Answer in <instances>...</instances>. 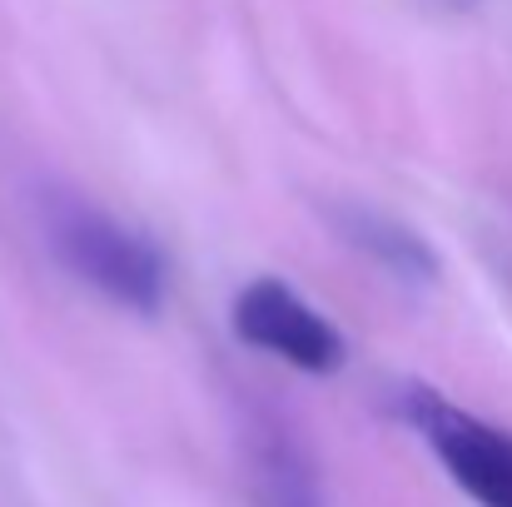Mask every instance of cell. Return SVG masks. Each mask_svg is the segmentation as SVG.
I'll return each mask as SVG.
<instances>
[{"instance_id": "3957f363", "label": "cell", "mask_w": 512, "mask_h": 507, "mask_svg": "<svg viewBox=\"0 0 512 507\" xmlns=\"http://www.w3.org/2000/svg\"><path fill=\"white\" fill-rule=\"evenodd\" d=\"M234 334L299 373H339L348 358L339 329L284 279H254L234 294Z\"/></svg>"}, {"instance_id": "5b68a950", "label": "cell", "mask_w": 512, "mask_h": 507, "mask_svg": "<svg viewBox=\"0 0 512 507\" xmlns=\"http://www.w3.org/2000/svg\"><path fill=\"white\" fill-rule=\"evenodd\" d=\"M339 229L353 249H363V254H368L378 269H388L393 279H418V284H428V279L438 274L433 249H428L413 229H403V224H393V219H383V214H373V209H339Z\"/></svg>"}, {"instance_id": "277c9868", "label": "cell", "mask_w": 512, "mask_h": 507, "mask_svg": "<svg viewBox=\"0 0 512 507\" xmlns=\"http://www.w3.org/2000/svg\"><path fill=\"white\" fill-rule=\"evenodd\" d=\"M249 468H254L249 478L259 507H329L314 458L299 448L289 428H259L249 448Z\"/></svg>"}, {"instance_id": "7a4b0ae2", "label": "cell", "mask_w": 512, "mask_h": 507, "mask_svg": "<svg viewBox=\"0 0 512 507\" xmlns=\"http://www.w3.org/2000/svg\"><path fill=\"white\" fill-rule=\"evenodd\" d=\"M403 418L418 428L428 453L443 463V473L478 507H512V433L448 403L433 388H408L398 398Z\"/></svg>"}, {"instance_id": "6da1fadb", "label": "cell", "mask_w": 512, "mask_h": 507, "mask_svg": "<svg viewBox=\"0 0 512 507\" xmlns=\"http://www.w3.org/2000/svg\"><path fill=\"white\" fill-rule=\"evenodd\" d=\"M50 244H55L60 264L75 279H85L90 289H100L110 304L135 309V314H155L165 304L160 249L145 234L125 229L120 219H110L90 204H55Z\"/></svg>"}, {"instance_id": "8992f818", "label": "cell", "mask_w": 512, "mask_h": 507, "mask_svg": "<svg viewBox=\"0 0 512 507\" xmlns=\"http://www.w3.org/2000/svg\"><path fill=\"white\" fill-rule=\"evenodd\" d=\"M448 5H473V0H448Z\"/></svg>"}]
</instances>
